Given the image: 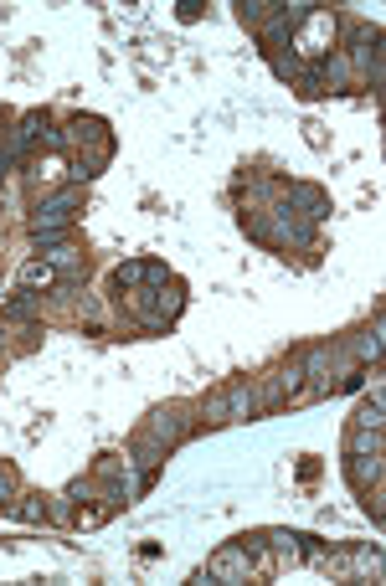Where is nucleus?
Instances as JSON below:
<instances>
[{
    "mask_svg": "<svg viewBox=\"0 0 386 586\" xmlns=\"http://www.w3.org/2000/svg\"><path fill=\"white\" fill-rule=\"evenodd\" d=\"M42 319V293H11L6 304H0V324H37Z\"/></svg>",
    "mask_w": 386,
    "mask_h": 586,
    "instance_id": "9b49d317",
    "label": "nucleus"
},
{
    "mask_svg": "<svg viewBox=\"0 0 386 586\" xmlns=\"http://www.w3.org/2000/svg\"><path fill=\"white\" fill-rule=\"evenodd\" d=\"M345 479H350L356 494L381 484V453H345Z\"/></svg>",
    "mask_w": 386,
    "mask_h": 586,
    "instance_id": "9d476101",
    "label": "nucleus"
},
{
    "mask_svg": "<svg viewBox=\"0 0 386 586\" xmlns=\"http://www.w3.org/2000/svg\"><path fill=\"white\" fill-rule=\"evenodd\" d=\"M284 206L299 211L304 222H330V191L325 186H314V180H284Z\"/></svg>",
    "mask_w": 386,
    "mask_h": 586,
    "instance_id": "20e7f679",
    "label": "nucleus"
},
{
    "mask_svg": "<svg viewBox=\"0 0 386 586\" xmlns=\"http://www.w3.org/2000/svg\"><path fill=\"white\" fill-rule=\"evenodd\" d=\"M191 412H196V407H186V401H165V407H155V412L145 417V432L160 437L165 448H181V443H191V437L201 432V422H196Z\"/></svg>",
    "mask_w": 386,
    "mask_h": 586,
    "instance_id": "f257e3e1",
    "label": "nucleus"
},
{
    "mask_svg": "<svg viewBox=\"0 0 386 586\" xmlns=\"http://www.w3.org/2000/svg\"><path fill=\"white\" fill-rule=\"evenodd\" d=\"M11 515L26 520V525H52V499L47 494H16Z\"/></svg>",
    "mask_w": 386,
    "mask_h": 586,
    "instance_id": "ddd939ff",
    "label": "nucleus"
},
{
    "mask_svg": "<svg viewBox=\"0 0 386 586\" xmlns=\"http://www.w3.org/2000/svg\"><path fill=\"white\" fill-rule=\"evenodd\" d=\"M83 211V186H57L52 196H42L37 206H31V222H26V232H42V227H73V216Z\"/></svg>",
    "mask_w": 386,
    "mask_h": 586,
    "instance_id": "f03ea898",
    "label": "nucleus"
},
{
    "mask_svg": "<svg viewBox=\"0 0 386 586\" xmlns=\"http://www.w3.org/2000/svg\"><path fill=\"white\" fill-rule=\"evenodd\" d=\"M21 288H26V293H42V288L57 293V288H62V273H57L47 258H31V263L21 268Z\"/></svg>",
    "mask_w": 386,
    "mask_h": 586,
    "instance_id": "f8f14e48",
    "label": "nucleus"
},
{
    "mask_svg": "<svg viewBox=\"0 0 386 586\" xmlns=\"http://www.w3.org/2000/svg\"><path fill=\"white\" fill-rule=\"evenodd\" d=\"M222 396H227V417H232V422H253V417H258V391H253V376H232V381L222 386Z\"/></svg>",
    "mask_w": 386,
    "mask_h": 586,
    "instance_id": "423d86ee",
    "label": "nucleus"
},
{
    "mask_svg": "<svg viewBox=\"0 0 386 586\" xmlns=\"http://www.w3.org/2000/svg\"><path fill=\"white\" fill-rule=\"evenodd\" d=\"M289 88H294L299 98H325V93H330V88H325V78H320V67H314V62H304V67H299V78H294Z\"/></svg>",
    "mask_w": 386,
    "mask_h": 586,
    "instance_id": "dca6fc26",
    "label": "nucleus"
},
{
    "mask_svg": "<svg viewBox=\"0 0 386 586\" xmlns=\"http://www.w3.org/2000/svg\"><path fill=\"white\" fill-rule=\"evenodd\" d=\"M6 170H11V160H6V155H0V180H6Z\"/></svg>",
    "mask_w": 386,
    "mask_h": 586,
    "instance_id": "412c9836",
    "label": "nucleus"
},
{
    "mask_svg": "<svg viewBox=\"0 0 386 586\" xmlns=\"http://www.w3.org/2000/svg\"><path fill=\"white\" fill-rule=\"evenodd\" d=\"M16 494H21V473H16L11 463H0V515H11Z\"/></svg>",
    "mask_w": 386,
    "mask_h": 586,
    "instance_id": "6ab92c4d",
    "label": "nucleus"
},
{
    "mask_svg": "<svg viewBox=\"0 0 386 586\" xmlns=\"http://www.w3.org/2000/svg\"><path fill=\"white\" fill-rule=\"evenodd\" d=\"M62 134H67V150H103V144H114L109 119H98V114H73Z\"/></svg>",
    "mask_w": 386,
    "mask_h": 586,
    "instance_id": "39448f33",
    "label": "nucleus"
},
{
    "mask_svg": "<svg viewBox=\"0 0 386 586\" xmlns=\"http://www.w3.org/2000/svg\"><path fill=\"white\" fill-rule=\"evenodd\" d=\"M16 329V355H31L42 340H47V319H37V324H11Z\"/></svg>",
    "mask_w": 386,
    "mask_h": 586,
    "instance_id": "a211bd4d",
    "label": "nucleus"
},
{
    "mask_svg": "<svg viewBox=\"0 0 386 586\" xmlns=\"http://www.w3.org/2000/svg\"><path fill=\"white\" fill-rule=\"evenodd\" d=\"M268 67H273V78H278V83H294L304 62H299V52L289 47V52H268Z\"/></svg>",
    "mask_w": 386,
    "mask_h": 586,
    "instance_id": "f3484780",
    "label": "nucleus"
},
{
    "mask_svg": "<svg viewBox=\"0 0 386 586\" xmlns=\"http://www.w3.org/2000/svg\"><path fill=\"white\" fill-rule=\"evenodd\" d=\"M114 150H119V144H103V150H78V155H73V170H67V175H73V186H88V180H98L103 170H109Z\"/></svg>",
    "mask_w": 386,
    "mask_h": 586,
    "instance_id": "1a4fd4ad",
    "label": "nucleus"
},
{
    "mask_svg": "<svg viewBox=\"0 0 386 586\" xmlns=\"http://www.w3.org/2000/svg\"><path fill=\"white\" fill-rule=\"evenodd\" d=\"M201 581L232 586V581H258V571H253V556L242 551V545H222V551H212V561H206Z\"/></svg>",
    "mask_w": 386,
    "mask_h": 586,
    "instance_id": "7ed1b4c3",
    "label": "nucleus"
},
{
    "mask_svg": "<svg viewBox=\"0 0 386 586\" xmlns=\"http://www.w3.org/2000/svg\"><path fill=\"white\" fill-rule=\"evenodd\" d=\"M381 345H386V324L371 319V329H361L356 340H345V355L356 365H371V371H376V365H381Z\"/></svg>",
    "mask_w": 386,
    "mask_h": 586,
    "instance_id": "0eeeda50",
    "label": "nucleus"
},
{
    "mask_svg": "<svg viewBox=\"0 0 386 586\" xmlns=\"http://www.w3.org/2000/svg\"><path fill=\"white\" fill-rule=\"evenodd\" d=\"M268 11H273V0H237V21L248 26V31H258Z\"/></svg>",
    "mask_w": 386,
    "mask_h": 586,
    "instance_id": "aec40b11",
    "label": "nucleus"
},
{
    "mask_svg": "<svg viewBox=\"0 0 386 586\" xmlns=\"http://www.w3.org/2000/svg\"><path fill=\"white\" fill-rule=\"evenodd\" d=\"M350 427H386V391H381V381L371 386V396L356 407V417H350Z\"/></svg>",
    "mask_w": 386,
    "mask_h": 586,
    "instance_id": "4468645a",
    "label": "nucleus"
},
{
    "mask_svg": "<svg viewBox=\"0 0 386 586\" xmlns=\"http://www.w3.org/2000/svg\"><path fill=\"white\" fill-rule=\"evenodd\" d=\"M345 453H386L381 427H350L345 432Z\"/></svg>",
    "mask_w": 386,
    "mask_h": 586,
    "instance_id": "2eb2a0df",
    "label": "nucleus"
},
{
    "mask_svg": "<svg viewBox=\"0 0 386 586\" xmlns=\"http://www.w3.org/2000/svg\"><path fill=\"white\" fill-rule=\"evenodd\" d=\"M150 283V258H129V263H119L114 273H109V293L124 304V293H134V288H145Z\"/></svg>",
    "mask_w": 386,
    "mask_h": 586,
    "instance_id": "6e6552de",
    "label": "nucleus"
}]
</instances>
